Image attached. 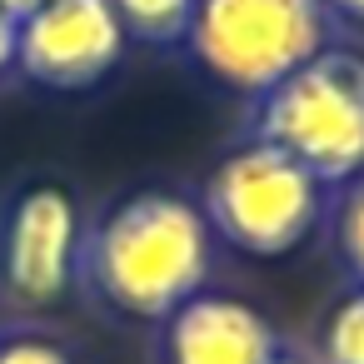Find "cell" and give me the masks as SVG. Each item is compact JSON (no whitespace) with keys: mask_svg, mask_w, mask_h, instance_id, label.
I'll return each mask as SVG.
<instances>
[{"mask_svg":"<svg viewBox=\"0 0 364 364\" xmlns=\"http://www.w3.org/2000/svg\"><path fill=\"white\" fill-rule=\"evenodd\" d=\"M190 55L230 90L264 95L329 50L324 0H195Z\"/></svg>","mask_w":364,"mask_h":364,"instance_id":"obj_3","label":"cell"},{"mask_svg":"<svg viewBox=\"0 0 364 364\" xmlns=\"http://www.w3.org/2000/svg\"><path fill=\"white\" fill-rule=\"evenodd\" d=\"M110 11L135 41H185L195 0H110Z\"/></svg>","mask_w":364,"mask_h":364,"instance_id":"obj_8","label":"cell"},{"mask_svg":"<svg viewBox=\"0 0 364 364\" xmlns=\"http://www.w3.org/2000/svg\"><path fill=\"white\" fill-rule=\"evenodd\" d=\"M16 41H21V21L0 11V75L16 65Z\"/></svg>","mask_w":364,"mask_h":364,"instance_id":"obj_12","label":"cell"},{"mask_svg":"<svg viewBox=\"0 0 364 364\" xmlns=\"http://www.w3.org/2000/svg\"><path fill=\"white\" fill-rule=\"evenodd\" d=\"M125 26L110 0H50L21 21L16 65L50 90H85L125 55Z\"/></svg>","mask_w":364,"mask_h":364,"instance_id":"obj_6","label":"cell"},{"mask_svg":"<svg viewBox=\"0 0 364 364\" xmlns=\"http://www.w3.org/2000/svg\"><path fill=\"white\" fill-rule=\"evenodd\" d=\"M274 354V324L230 294H195L165 319V364H269Z\"/></svg>","mask_w":364,"mask_h":364,"instance_id":"obj_7","label":"cell"},{"mask_svg":"<svg viewBox=\"0 0 364 364\" xmlns=\"http://www.w3.org/2000/svg\"><path fill=\"white\" fill-rule=\"evenodd\" d=\"M0 364H75L55 339L41 334H16V339H0Z\"/></svg>","mask_w":364,"mask_h":364,"instance_id":"obj_11","label":"cell"},{"mask_svg":"<svg viewBox=\"0 0 364 364\" xmlns=\"http://www.w3.org/2000/svg\"><path fill=\"white\" fill-rule=\"evenodd\" d=\"M334 245H339V259L344 269L359 279L364 289V175L349 180V195L339 205V220H334Z\"/></svg>","mask_w":364,"mask_h":364,"instance_id":"obj_10","label":"cell"},{"mask_svg":"<svg viewBox=\"0 0 364 364\" xmlns=\"http://www.w3.org/2000/svg\"><path fill=\"white\" fill-rule=\"evenodd\" d=\"M41 6H50V0H0V11H6V16H16V21H26V16H36Z\"/></svg>","mask_w":364,"mask_h":364,"instance_id":"obj_13","label":"cell"},{"mask_svg":"<svg viewBox=\"0 0 364 364\" xmlns=\"http://www.w3.org/2000/svg\"><path fill=\"white\" fill-rule=\"evenodd\" d=\"M319 359L324 364H364V289L339 299L324 319L319 334Z\"/></svg>","mask_w":364,"mask_h":364,"instance_id":"obj_9","label":"cell"},{"mask_svg":"<svg viewBox=\"0 0 364 364\" xmlns=\"http://www.w3.org/2000/svg\"><path fill=\"white\" fill-rule=\"evenodd\" d=\"M324 11H339V16H349V21L364 26V0H324Z\"/></svg>","mask_w":364,"mask_h":364,"instance_id":"obj_14","label":"cell"},{"mask_svg":"<svg viewBox=\"0 0 364 364\" xmlns=\"http://www.w3.org/2000/svg\"><path fill=\"white\" fill-rule=\"evenodd\" d=\"M255 140L294 155L324 185L364 175V60L319 50L309 65L259 95Z\"/></svg>","mask_w":364,"mask_h":364,"instance_id":"obj_2","label":"cell"},{"mask_svg":"<svg viewBox=\"0 0 364 364\" xmlns=\"http://www.w3.org/2000/svg\"><path fill=\"white\" fill-rule=\"evenodd\" d=\"M269 364H304V359H299V354H284V349H279V354H274Z\"/></svg>","mask_w":364,"mask_h":364,"instance_id":"obj_15","label":"cell"},{"mask_svg":"<svg viewBox=\"0 0 364 364\" xmlns=\"http://www.w3.org/2000/svg\"><path fill=\"white\" fill-rule=\"evenodd\" d=\"M319 215H324V180L264 140H250L235 155H225L205 190L210 230L259 259L299 250L314 235Z\"/></svg>","mask_w":364,"mask_h":364,"instance_id":"obj_4","label":"cell"},{"mask_svg":"<svg viewBox=\"0 0 364 364\" xmlns=\"http://www.w3.org/2000/svg\"><path fill=\"white\" fill-rule=\"evenodd\" d=\"M80 264L110 309L135 319H170L180 304L205 294L210 220L185 195L140 190L85 235Z\"/></svg>","mask_w":364,"mask_h":364,"instance_id":"obj_1","label":"cell"},{"mask_svg":"<svg viewBox=\"0 0 364 364\" xmlns=\"http://www.w3.org/2000/svg\"><path fill=\"white\" fill-rule=\"evenodd\" d=\"M80 215L60 185H31L0 220V289L26 309L55 304L80 274Z\"/></svg>","mask_w":364,"mask_h":364,"instance_id":"obj_5","label":"cell"}]
</instances>
